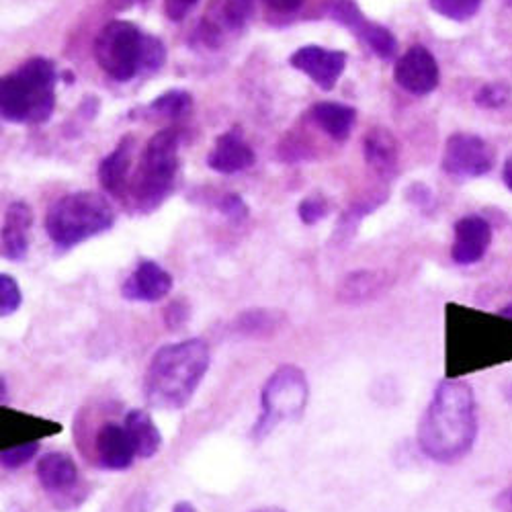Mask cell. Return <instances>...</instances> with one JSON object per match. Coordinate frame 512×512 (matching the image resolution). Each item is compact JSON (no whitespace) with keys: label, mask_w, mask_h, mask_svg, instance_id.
<instances>
[{"label":"cell","mask_w":512,"mask_h":512,"mask_svg":"<svg viewBox=\"0 0 512 512\" xmlns=\"http://www.w3.org/2000/svg\"><path fill=\"white\" fill-rule=\"evenodd\" d=\"M478 404L474 388L463 379H443L420 422L416 441L435 463H455L478 439Z\"/></svg>","instance_id":"obj_1"},{"label":"cell","mask_w":512,"mask_h":512,"mask_svg":"<svg viewBox=\"0 0 512 512\" xmlns=\"http://www.w3.org/2000/svg\"><path fill=\"white\" fill-rule=\"evenodd\" d=\"M33 211L27 203L15 201L7 207L3 224V256L7 261H23L29 250V228Z\"/></svg>","instance_id":"obj_15"},{"label":"cell","mask_w":512,"mask_h":512,"mask_svg":"<svg viewBox=\"0 0 512 512\" xmlns=\"http://www.w3.org/2000/svg\"><path fill=\"white\" fill-rule=\"evenodd\" d=\"M502 177H504V183H506V187L512 191V158H508V160H506Z\"/></svg>","instance_id":"obj_36"},{"label":"cell","mask_w":512,"mask_h":512,"mask_svg":"<svg viewBox=\"0 0 512 512\" xmlns=\"http://www.w3.org/2000/svg\"><path fill=\"white\" fill-rule=\"evenodd\" d=\"M220 209L226 213V216H228L230 220H234V222H242V220L248 218V207H246V203L242 201V197L236 195V193L226 195L224 201L220 203Z\"/></svg>","instance_id":"obj_32"},{"label":"cell","mask_w":512,"mask_h":512,"mask_svg":"<svg viewBox=\"0 0 512 512\" xmlns=\"http://www.w3.org/2000/svg\"><path fill=\"white\" fill-rule=\"evenodd\" d=\"M93 54L105 74L125 82L144 68L146 35L127 21H111L99 31Z\"/></svg>","instance_id":"obj_7"},{"label":"cell","mask_w":512,"mask_h":512,"mask_svg":"<svg viewBox=\"0 0 512 512\" xmlns=\"http://www.w3.org/2000/svg\"><path fill=\"white\" fill-rule=\"evenodd\" d=\"M164 326L168 330H181L189 320V308L185 302H170L162 312Z\"/></svg>","instance_id":"obj_31"},{"label":"cell","mask_w":512,"mask_h":512,"mask_svg":"<svg viewBox=\"0 0 512 512\" xmlns=\"http://www.w3.org/2000/svg\"><path fill=\"white\" fill-rule=\"evenodd\" d=\"M150 107L162 117L177 119L191 109V95L185 91H170L160 95Z\"/></svg>","instance_id":"obj_26"},{"label":"cell","mask_w":512,"mask_h":512,"mask_svg":"<svg viewBox=\"0 0 512 512\" xmlns=\"http://www.w3.org/2000/svg\"><path fill=\"white\" fill-rule=\"evenodd\" d=\"M291 66L308 74L320 89L330 91L347 66V54L320 46L300 48L291 56Z\"/></svg>","instance_id":"obj_12"},{"label":"cell","mask_w":512,"mask_h":512,"mask_svg":"<svg viewBox=\"0 0 512 512\" xmlns=\"http://www.w3.org/2000/svg\"><path fill=\"white\" fill-rule=\"evenodd\" d=\"M328 211H330V207H328V203L322 197H310V199L302 201L300 207H297V213H300V220L306 226H314L320 220H324L328 216Z\"/></svg>","instance_id":"obj_30"},{"label":"cell","mask_w":512,"mask_h":512,"mask_svg":"<svg viewBox=\"0 0 512 512\" xmlns=\"http://www.w3.org/2000/svg\"><path fill=\"white\" fill-rule=\"evenodd\" d=\"M254 13V0H224L220 7V17L224 25L232 31L242 29Z\"/></svg>","instance_id":"obj_25"},{"label":"cell","mask_w":512,"mask_h":512,"mask_svg":"<svg viewBox=\"0 0 512 512\" xmlns=\"http://www.w3.org/2000/svg\"><path fill=\"white\" fill-rule=\"evenodd\" d=\"M35 476L41 490L62 512L78 508L89 496V484L84 482L76 461L64 451L41 455L35 465Z\"/></svg>","instance_id":"obj_8"},{"label":"cell","mask_w":512,"mask_h":512,"mask_svg":"<svg viewBox=\"0 0 512 512\" xmlns=\"http://www.w3.org/2000/svg\"><path fill=\"white\" fill-rule=\"evenodd\" d=\"M179 166V136L173 130H162L146 144L138 170L130 181V201L136 211L150 213L158 209L173 191Z\"/></svg>","instance_id":"obj_5"},{"label":"cell","mask_w":512,"mask_h":512,"mask_svg":"<svg viewBox=\"0 0 512 512\" xmlns=\"http://www.w3.org/2000/svg\"><path fill=\"white\" fill-rule=\"evenodd\" d=\"M494 152L478 136L455 134L447 140L443 154V168L455 177H482L490 173Z\"/></svg>","instance_id":"obj_9"},{"label":"cell","mask_w":512,"mask_h":512,"mask_svg":"<svg viewBox=\"0 0 512 512\" xmlns=\"http://www.w3.org/2000/svg\"><path fill=\"white\" fill-rule=\"evenodd\" d=\"M265 3L277 13H293L300 9L306 0H265Z\"/></svg>","instance_id":"obj_34"},{"label":"cell","mask_w":512,"mask_h":512,"mask_svg":"<svg viewBox=\"0 0 512 512\" xmlns=\"http://www.w3.org/2000/svg\"><path fill=\"white\" fill-rule=\"evenodd\" d=\"M173 512H197L195 504L189 502V500H179L175 506H173Z\"/></svg>","instance_id":"obj_35"},{"label":"cell","mask_w":512,"mask_h":512,"mask_svg":"<svg viewBox=\"0 0 512 512\" xmlns=\"http://www.w3.org/2000/svg\"><path fill=\"white\" fill-rule=\"evenodd\" d=\"M492 244V228L480 216H465L455 224V238L451 246V259L469 267L480 263Z\"/></svg>","instance_id":"obj_13"},{"label":"cell","mask_w":512,"mask_h":512,"mask_svg":"<svg viewBox=\"0 0 512 512\" xmlns=\"http://www.w3.org/2000/svg\"><path fill=\"white\" fill-rule=\"evenodd\" d=\"M123 424L132 435V441L136 445L140 459H150L160 451L162 435L158 431L156 422L152 420V416L146 410H140V408L130 410L125 414Z\"/></svg>","instance_id":"obj_21"},{"label":"cell","mask_w":512,"mask_h":512,"mask_svg":"<svg viewBox=\"0 0 512 512\" xmlns=\"http://www.w3.org/2000/svg\"><path fill=\"white\" fill-rule=\"evenodd\" d=\"M134 140L123 138L119 146L103 158L99 166V183L115 199H123L130 189V166H132Z\"/></svg>","instance_id":"obj_16"},{"label":"cell","mask_w":512,"mask_h":512,"mask_svg":"<svg viewBox=\"0 0 512 512\" xmlns=\"http://www.w3.org/2000/svg\"><path fill=\"white\" fill-rule=\"evenodd\" d=\"M510 504H512V494H510Z\"/></svg>","instance_id":"obj_41"},{"label":"cell","mask_w":512,"mask_h":512,"mask_svg":"<svg viewBox=\"0 0 512 512\" xmlns=\"http://www.w3.org/2000/svg\"><path fill=\"white\" fill-rule=\"evenodd\" d=\"M39 453V441H27L9 449H3L0 453V463H3L5 469H19L23 465H27L35 455Z\"/></svg>","instance_id":"obj_28"},{"label":"cell","mask_w":512,"mask_h":512,"mask_svg":"<svg viewBox=\"0 0 512 512\" xmlns=\"http://www.w3.org/2000/svg\"><path fill=\"white\" fill-rule=\"evenodd\" d=\"M93 451L95 463L101 469H107V472H125L138 459V451L130 431L125 429V424L113 420L101 424L97 429Z\"/></svg>","instance_id":"obj_10"},{"label":"cell","mask_w":512,"mask_h":512,"mask_svg":"<svg viewBox=\"0 0 512 512\" xmlns=\"http://www.w3.org/2000/svg\"><path fill=\"white\" fill-rule=\"evenodd\" d=\"M510 99V87L506 82H490L476 93V103L484 109H500Z\"/></svg>","instance_id":"obj_29"},{"label":"cell","mask_w":512,"mask_h":512,"mask_svg":"<svg viewBox=\"0 0 512 512\" xmlns=\"http://www.w3.org/2000/svg\"><path fill=\"white\" fill-rule=\"evenodd\" d=\"M199 0H164V11L170 21H183Z\"/></svg>","instance_id":"obj_33"},{"label":"cell","mask_w":512,"mask_h":512,"mask_svg":"<svg viewBox=\"0 0 512 512\" xmlns=\"http://www.w3.org/2000/svg\"><path fill=\"white\" fill-rule=\"evenodd\" d=\"M482 7V0H431V9L451 21H469Z\"/></svg>","instance_id":"obj_24"},{"label":"cell","mask_w":512,"mask_h":512,"mask_svg":"<svg viewBox=\"0 0 512 512\" xmlns=\"http://www.w3.org/2000/svg\"><path fill=\"white\" fill-rule=\"evenodd\" d=\"M502 318H508V320H512V304H508V306H504L500 312H498Z\"/></svg>","instance_id":"obj_38"},{"label":"cell","mask_w":512,"mask_h":512,"mask_svg":"<svg viewBox=\"0 0 512 512\" xmlns=\"http://www.w3.org/2000/svg\"><path fill=\"white\" fill-rule=\"evenodd\" d=\"M310 383L302 367L293 363L279 365L261 390V414L250 429V439L265 441L279 424L300 420L308 408Z\"/></svg>","instance_id":"obj_6"},{"label":"cell","mask_w":512,"mask_h":512,"mask_svg":"<svg viewBox=\"0 0 512 512\" xmlns=\"http://www.w3.org/2000/svg\"><path fill=\"white\" fill-rule=\"evenodd\" d=\"M504 396H506V400H508V402H512V381H510L508 386L504 388Z\"/></svg>","instance_id":"obj_40"},{"label":"cell","mask_w":512,"mask_h":512,"mask_svg":"<svg viewBox=\"0 0 512 512\" xmlns=\"http://www.w3.org/2000/svg\"><path fill=\"white\" fill-rule=\"evenodd\" d=\"M252 162H254V154L250 146L242 140V134L238 130H232L220 136L216 146H213V150L207 156L209 168L224 175L240 173V170L248 168Z\"/></svg>","instance_id":"obj_17"},{"label":"cell","mask_w":512,"mask_h":512,"mask_svg":"<svg viewBox=\"0 0 512 512\" xmlns=\"http://www.w3.org/2000/svg\"><path fill=\"white\" fill-rule=\"evenodd\" d=\"M363 152H365L367 164L381 177H390L396 170L398 142L388 130H383V127H375L373 132L365 136Z\"/></svg>","instance_id":"obj_19"},{"label":"cell","mask_w":512,"mask_h":512,"mask_svg":"<svg viewBox=\"0 0 512 512\" xmlns=\"http://www.w3.org/2000/svg\"><path fill=\"white\" fill-rule=\"evenodd\" d=\"M170 289H173V275L154 261H142L121 285V295L127 302L152 304L166 297Z\"/></svg>","instance_id":"obj_14"},{"label":"cell","mask_w":512,"mask_h":512,"mask_svg":"<svg viewBox=\"0 0 512 512\" xmlns=\"http://www.w3.org/2000/svg\"><path fill=\"white\" fill-rule=\"evenodd\" d=\"M113 224L115 211L111 203L91 191L64 195L48 209L46 216V232L62 250L107 232Z\"/></svg>","instance_id":"obj_4"},{"label":"cell","mask_w":512,"mask_h":512,"mask_svg":"<svg viewBox=\"0 0 512 512\" xmlns=\"http://www.w3.org/2000/svg\"><path fill=\"white\" fill-rule=\"evenodd\" d=\"M250 512H287V510L277 508V506H267V508H256V510H250Z\"/></svg>","instance_id":"obj_39"},{"label":"cell","mask_w":512,"mask_h":512,"mask_svg":"<svg viewBox=\"0 0 512 512\" xmlns=\"http://www.w3.org/2000/svg\"><path fill=\"white\" fill-rule=\"evenodd\" d=\"M359 35L367 41L369 48L381 58V60H392L398 52V41L392 35L390 29H386L383 25L377 23H365L359 31Z\"/></svg>","instance_id":"obj_23"},{"label":"cell","mask_w":512,"mask_h":512,"mask_svg":"<svg viewBox=\"0 0 512 512\" xmlns=\"http://www.w3.org/2000/svg\"><path fill=\"white\" fill-rule=\"evenodd\" d=\"M56 68L46 58H33L3 78L0 107L15 123H41L54 113Z\"/></svg>","instance_id":"obj_3"},{"label":"cell","mask_w":512,"mask_h":512,"mask_svg":"<svg viewBox=\"0 0 512 512\" xmlns=\"http://www.w3.org/2000/svg\"><path fill=\"white\" fill-rule=\"evenodd\" d=\"M287 318L285 314L277 312V310H265V308H254V310H246L242 314H238L232 322V330L238 336L244 338H271L275 334H279L285 326Z\"/></svg>","instance_id":"obj_20"},{"label":"cell","mask_w":512,"mask_h":512,"mask_svg":"<svg viewBox=\"0 0 512 512\" xmlns=\"http://www.w3.org/2000/svg\"><path fill=\"white\" fill-rule=\"evenodd\" d=\"M394 78L404 91L412 95H429L439 87V64L429 50L412 46L396 62Z\"/></svg>","instance_id":"obj_11"},{"label":"cell","mask_w":512,"mask_h":512,"mask_svg":"<svg viewBox=\"0 0 512 512\" xmlns=\"http://www.w3.org/2000/svg\"><path fill=\"white\" fill-rule=\"evenodd\" d=\"M386 287V273L381 271H353L338 283L336 300L347 306H359L371 302Z\"/></svg>","instance_id":"obj_18"},{"label":"cell","mask_w":512,"mask_h":512,"mask_svg":"<svg viewBox=\"0 0 512 512\" xmlns=\"http://www.w3.org/2000/svg\"><path fill=\"white\" fill-rule=\"evenodd\" d=\"M355 117V109L340 103H318L312 107V119L332 140H347L353 130Z\"/></svg>","instance_id":"obj_22"},{"label":"cell","mask_w":512,"mask_h":512,"mask_svg":"<svg viewBox=\"0 0 512 512\" xmlns=\"http://www.w3.org/2000/svg\"><path fill=\"white\" fill-rule=\"evenodd\" d=\"M0 402H3V406H7L9 402V396H7V377L0 375Z\"/></svg>","instance_id":"obj_37"},{"label":"cell","mask_w":512,"mask_h":512,"mask_svg":"<svg viewBox=\"0 0 512 512\" xmlns=\"http://www.w3.org/2000/svg\"><path fill=\"white\" fill-rule=\"evenodd\" d=\"M23 304V295L21 287L15 281V277L3 273L0 275V316L9 318L13 316Z\"/></svg>","instance_id":"obj_27"},{"label":"cell","mask_w":512,"mask_h":512,"mask_svg":"<svg viewBox=\"0 0 512 512\" xmlns=\"http://www.w3.org/2000/svg\"><path fill=\"white\" fill-rule=\"evenodd\" d=\"M211 353L203 338L160 347L144 373V402L156 410H183L209 371Z\"/></svg>","instance_id":"obj_2"}]
</instances>
